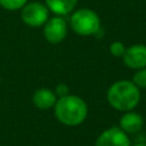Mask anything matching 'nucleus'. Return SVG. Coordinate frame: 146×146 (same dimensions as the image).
I'll list each match as a JSON object with an SVG mask.
<instances>
[{"mask_svg": "<svg viewBox=\"0 0 146 146\" xmlns=\"http://www.w3.org/2000/svg\"><path fill=\"white\" fill-rule=\"evenodd\" d=\"M54 92H55V95H56L58 98L64 97V96L68 95V87H67V84H65V83H59V84L56 86V89H55Z\"/></svg>", "mask_w": 146, "mask_h": 146, "instance_id": "14", "label": "nucleus"}, {"mask_svg": "<svg viewBox=\"0 0 146 146\" xmlns=\"http://www.w3.org/2000/svg\"><path fill=\"white\" fill-rule=\"evenodd\" d=\"M132 82L139 89H146V67L137 70V72L132 78Z\"/></svg>", "mask_w": 146, "mask_h": 146, "instance_id": "12", "label": "nucleus"}, {"mask_svg": "<svg viewBox=\"0 0 146 146\" xmlns=\"http://www.w3.org/2000/svg\"><path fill=\"white\" fill-rule=\"evenodd\" d=\"M67 34V24L62 16L49 17L43 25V35L49 43H60Z\"/></svg>", "mask_w": 146, "mask_h": 146, "instance_id": "5", "label": "nucleus"}, {"mask_svg": "<svg viewBox=\"0 0 146 146\" xmlns=\"http://www.w3.org/2000/svg\"><path fill=\"white\" fill-rule=\"evenodd\" d=\"M32 102L34 106L39 110H49L55 106L57 102V96L52 90L48 88H40L33 94Z\"/></svg>", "mask_w": 146, "mask_h": 146, "instance_id": "9", "label": "nucleus"}, {"mask_svg": "<svg viewBox=\"0 0 146 146\" xmlns=\"http://www.w3.org/2000/svg\"><path fill=\"white\" fill-rule=\"evenodd\" d=\"M124 64L131 70H140L146 67V46L145 44H133L125 48L122 56Z\"/></svg>", "mask_w": 146, "mask_h": 146, "instance_id": "7", "label": "nucleus"}, {"mask_svg": "<svg viewBox=\"0 0 146 146\" xmlns=\"http://www.w3.org/2000/svg\"><path fill=\"white\" fill-rule=\"evenodd\" d=\"M144 125V119L143 116L132 111H128L124 113L119 121V127L127 133H136L139 130H141Z\"/></svg>", "mask_w": 146, "mask_h": 146, "instance_id": "8", "label": "nucleus"}, {"mask_svg": "<svg viewBox=\"0 0 146 146\" xmlns=\"http://www.w3.org/2000/svg\"><path fill=\"white\" fill-rule=\"evenodd\" d=\"M55 115L64 125L76 127L83 123L88 115L87 103L76 95H66L57 99L55 104Z\"/></svg>", "mask_w": 146, "mask_h": 146, "instance_id": "1", "label": "nucleus"}, {"mask_svg": "<svg viewBox=\"0 0 146 146\" xmlns=\"http://www.w3.org/2000/svg\"><path fill=\"white\" fill-rule=\"evenodd\" d=\"M125 51V46L121 41H114L110 46V52L115 57H122Z\"/></svg>", "mask_w": 146, "mask_h": 146, "instance_id": "13", "label": "nucleus"}, {"mask_svg": "<svg viewBox=\"0 0 146 146\" xmlns=\"http://www.w3.org/2000/svg\"><path fill=\"white\" fill-rule=\"evenodd\" d=\"M70 23L73 31L83 36L96 35L100 30V18L98 14L88 8L75 10L70 18Z\"/></svg>", "mask_w": 146, "mask_h": 146, "instance_id": "3", "label": "nucleus"}, {"mask_svg": "<svg viewBox=\"0 0 146 146\" xmlns=\"http://www.w3.org/2000/svg\"><path fill=\"white\" fill-rule=\"evenodd\" d=\"M76 3L78 0H46V6L48 9L58 16L71 13Z\"/></svg>", "mask_w": 146, "mask_h": 146, "instance_id": "10", "label": "nucleus"}, {"mask_svg": "<svg viewBox=\"0 0 146 146\" xmlns=\"http://www.w3.org/2000/svg\"><path fill=\"white\" fill-rule=\"evenodd\" d=\"M107 100L116 111H132L140 102V89L132 81H116L107 90Z\"/></svg>", "mask_w": 146, "mask_h": 146, "instance_id": "2", "label": "nucleus"}, {"mask_svg": "<svg viewBox=\"0 0 146 146\" xmlns=\"http://www.w3.org/2000/svg\"><path fill=\"white\" fill-rule=\"evenodd\" d=\"M22 21L31 27H40L49 18V9L46 5L34 1L26 3L21 11Z\"/></svg>", "mask_w": 146, "mask_h": 146, "instance_id": "4", "label": "nucleus"}, {"mask_svg": "<svg viewBox=\"0 0 146 146\" xmlns=\"http://www.w3.org/2000/svg\"><path fill=\"white\" fill-rule=\"evenodd\" d=\"M130 139L127 132L120 127H111L104 130L96 140L95 146H130Z\"/></svg>", "mask_w": 146, "mask_h": 146, "instance_id": "6", "label": "nucleus"}, {"mask_svg": "<svg viewBox=\"0 0 146 146\" xmlns=\"http://www.w3.org/2000/svg\"><path fill=\"white\" fill-rule=\"evenodd\" d=\"M130 146H146V144H144V143H137V144H133V145H130Z\"/></svg>", "mask_w": 146, "mask_h": 146, "instance_id": "15", "label": "nucleus"}, {"mask_svg": "<svg viewBox=\"0 0 146 146\" xmlns=\"http://www.w3.org/2000/svg\"><path fill=\"white\" fill-rule=\"evenodd\" d=\"M27 3V0H0V6L7 10L22 9Z\"/></svg>", "mask_w": 146, "mask_h": 146, "instance_id": "11", "label": "nucleus"}]
</instances>
